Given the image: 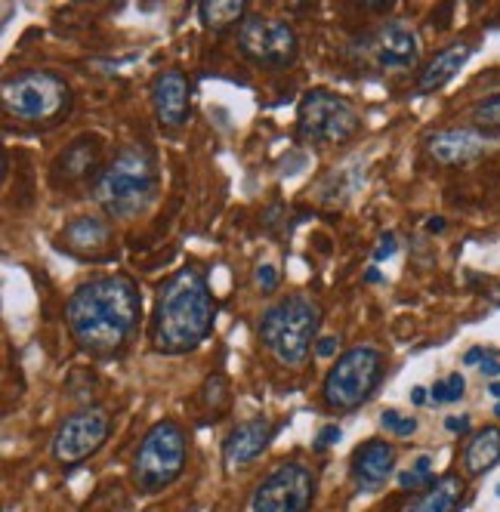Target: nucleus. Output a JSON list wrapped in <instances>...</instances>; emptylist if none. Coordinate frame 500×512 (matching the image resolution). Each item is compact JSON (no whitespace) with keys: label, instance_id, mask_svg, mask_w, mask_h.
Wrapping results in <instances>:
<instances>
[{"label":"nucleus","instance_id":"obj_18","mask_svg":"<svg viewBox=\"0 0 500 512\" xmlns=\"http://www.w3.org/2000/svg\"><path fill=\"white\" fill-rule=\"evenodd\" d=\"M463 491H467V485H463L460 475H442V479H436L433 488H426L408 512H457L460 503H463Z\"/></svg>","mask_w":500,"mask_h":512},{"label":"nucleus","instance_id":"obj_12","mask_svg":"<svg viewBox=\"0 0 500 512\" xmlns=\"http://www.w3.org/2000/svg\"><path fill=\"white\" fill-rule=\"evenodd\" d=\"M362 56L374 62L380 71H399L417 62L420 41L417 31L405 22H383L377 31H371L362 41Z\"/></svg>","mask_w":500,"mask_h":512},{"label":"nucleus","instance_id":"obj_36","mask_svg":"<svg viewBox=\"0 0 500 512\" xmlns=\"http://www.w3.org/2000/svg\"><path fill=\"white\" fill-rule=\"evenodd\" d=\"M426 229H430L433 235L445 232V219H442V216H433V219H426Z\"/></svg>","mask_w":500,"mask_h":512},{"label":"nucleus","instance_id":"obj_9","mask_svg":"<svg viewBox=\"0 0 500 512\" xmlns=\"http://www.w3.org/2000/svg\"><path fill=\"white\" fill-rule=\"evenodd\" d=\"M238 50L263 68H291L300 56V41L284 19L250 13L238 25Z\"/></svg>","mask_w":500,"mask_h":512},{"label":"nucleus","instance_id":"obj_21","mask_svg":"<svg viewBox=\"0 0 500 512\" xmlns=\"http://www.w3.org/2000/svg\"><path fill=\"white\" fill-rule=\"evenodd\" d=\"M247 16L250 13L244 0H204V4H198V19L210 31H226L232 25H241Z\"/></svg>","mask_w":500,"mask_h":512},{"label":"nucleus","instance_id":"obj_37","mask_svg":"<svg viewBox=\"0 0 500 512\" xmlns=\"http://www.w3.org/2000/svg\"><path fill=\"white\" fill-rule=\"evenodd\" d=\"M365 278H368V284H377V281H380V272H377V269H368Z\"/></svg>","mask_w":500,"mask_h":512},{"label":"nucleus","instance_id":"obj_22","mask_svg":"<svg viewBox=\"0 0 500 512\" xmlns=\"http://www.w3.org/2000/svg\"><path fill=\"white\" fill-rule=\"evenodd\" d=\"M96 161H99V142L90 136H81L65 149V155L59 158V167L65 170L68 179H84L93 173Z\"/></svg>","mask_w":500,"mask_h":512},{"label":"nucleus","instance_id":"obj_26","mask_svg":"<svg viewBox=\"0 0 500 512\" xmlns=\"http://www.w3.org/2000/svg\"><path fill=\"white\" fill-rule=\"evenodd\" d=\"M473 121L479 127H488V130H500V96H491V99H482L476 108H473Z\"/></svg>","mask_w":500,"mask_h":512},{"label":"nucleus","instance_id":"obj_32","mask_svg":"<svg viewBox=\"0 0 500 512\" xmlns=\"http://www.w3.org/2000/svg\"><path fill=\"white\" fill-rule=\"evenodd\" d=\"M479 371H482L485 377H497V374H500V358H497V352H488V358L479 364Z\"/></svg>","mask_w":500,"mask_h":512},{"label":"nucleus","instance_id":"obj_31","mask_svg":"<svg viewBox=\"0 0 500 512\" xmlns=\"http://www.w3.org/2000/svg\"><path fill=\"white\" fill-rule=\"evenodd\" d=\"M340 349V337H318L315 340V355L318 358H331Z\"/></svg>","mask_w":500,"mask_h":512},{"label":"nucleus","instance_id":"obj_2","mask_svg":"<svg viewBox=\"0 0 500 512\" xmlns=\"http://www.w3.org/2000/svg\"><path fill=\"white\" fill-rule=\"evenodd\" d=\"M213 318H217V303L210 297L207 278L195 266H183L158 287L152 346L164 355H186L210 337Z\"/></svg>","mask_w":500,"mask_h":512},{"label":"nucleus","instance_id":"obj_13","mask_svg":"<svg viewBox=\"0 0 500 512\" xmlns=\"http://www.w3.org/2000/svg\"><path fill=\"white\" fill-rule=\"evenodd\" d=\"M349 472L359 491H380L389 482V475L396 472V448L386 438H368L365 445L355 448Z\"/></svg>","mask_w":500,"mask_h":512},{"label":"nucleus","instance_id":"obj_28","mask_svg":"<svg viewBox=\"0 0 500 512\" xmlns=\"http://www.w3.org/2000/svg\"><path fill=\"white\" fill-rule=\"evenodd\" d=\"M278 284H281L278 269H275V266H269V263H263V266L257 269V287L263 290V294H275Z\"/></svg>","mask_w":500,"mask_h":512},{"label":"nucleus","instance_id":"obj_5","mask_svg":"<svg viewBox=\"0 0 500 512\" xmlns=\"http://www.w3.org/2000/svg\"><path fill=\"white\" fill-rule=\"evenodd\" d=\"M186 432L180 423L173 420H161L155 423L142 442L136 448L130 475H133V485L142 494H158L164 488H170L176 479L183 475L186 469Z\"/></svg>","mask_w":500,"mask_h":512},{"label":"nucleus","instance_id":"obj_3","mask_svg":"<svg viewBox=\"0 0 500 512\" xmlns=\"http://www.w3.org/2000/svg\"><path fill=\"white\" fill-rule=\"evenodd\" d=\"M158 195V167L146 145H127L96 176V201L115 219L146 213Z\"/></svg>","mask_w":500,"mask_h":512},{"label":"nucleus","instance_id":"obj_25","mask_svg":"<svg viewBox=\"0 0 500 512\" xmlns=\"http://www.w3.org/2000/svg\"><path fill=\"white\" fill-rule=\"evenodd\" d=\"M463 392H467V380H463V374H448L445 380H436L430 395L436 405H451V401H460Z\"/></svg>","mask_w":500,"mask_h":512},{"label":"nucleus","instance_id":"obj_6","mask_svg":"<svg viewBox=\"0 0 500 512\" xmlns=\"http://www.w3.org/2000/svg\"><path fill=\"white\" fill-rule=\"evenodd\" d=\"M383 380V355L374 346H352L346 349L334 368L325 377L321 386V398H325V408L346 414L362 408L365 401L377 392Z\"/></svg>","mask_w":500,"mask_h":512},{"label":"nucleus","instance_id":"obj_20","mask_svg":"<svg viewBox=\"0 0 500 512\" xmlns=\"http://www.w3.org/2000/svg\"><path fill=\"white\" fill-rule=\"evenodd\" d=\"M65 241L75 250H99L112 241V229L99 216H78L65 226Z\"/></svg>","mask_w":500,"mask_h":512},{"label":"nucleus","instance_id":"obj_11","mask_svg":"<svg viewBox=\"0 0 500 512\" xmlns=\"http://www.w3.org/2000/svg\"><path fill=\"white\" fill-rule=\"evenodd\" d=\"M109 432H112L109 414H105L102 408H81V411L68 414L59 423L50 451H53L56 463L78 466V463H84L87 457H93L105 445Z\"/></svg>","mask_w":500,"mask_h":512},{"label":"nucleus","instance_id":"obj_8","mask_svg":"<svg viewBox=\"0 0 500 512\" xmlns=\"http://www.w3.org/2000/svg\"><path fill=\"white\" fill-rule=\"evenodd\" d=\"M71 90L50 71H22L4 81V112L19 121H53L68 108Z\"/></svg>","mask_w":500,"mask_h":512},{"label":"nucleus","instance_id":"obj_17","mask_svg":"<svg viewBox=\"0 0 500 512\" xmlns=\"http://www.w3.org/2000/svg\"><path fill=\"white\" fill-rule=\"evenodd\" d=\"M473 56V47L467 44V41H457V44H451V47H445V50H439L433 59H430V65H426L423 71H420V78H417V93H436V90H442L457 71L467 65V59Z\"/></svg>","mask_w":500,"mask_h":512},{"label":"nucleus","instance_id":"obj_10","mask_svg":"<svg viewBox=\"0 0 500 512\" xmlns=\"http://www.w3.org/2000/svg\"><path fill=\"white\" fill-rule=\"evenodd\" d=\"M315 488V472L306 463H281L257 485L250 512H309Z\"/></svg>","mask_w":500,"mask_h":512},{"label":"nucleus","instance_id":"obj_39","mask_svg":"<svg viewBox=\"0 0 500 512\" xmlns=\"http://www.w3.org/2000/svg\"><path fill=\"white\" fill-rule=\"evenodd\" d=\"M494 414H497V417H500V405H494Z\"/></svg>","mask_w":500,"mask_h":512},{"label":"nucleus","instance_id":"obj_23","mask_svg":"<svg viewBox=\"0 0 500 512\" xmlns=\"http://www.w3.org/2000/svg\"><path fill=\"white\" fill-rule=\"evenodd\" d=\"M399 485L405 488V491H426V488H433L436 485V472H433V457L430 454H420L417 460H414V466L411 469H405L402 475H399Z\"/></svg>","mask_w":500,"mask_h":512},{"label":"nucleus","instance_id":"obj_30","mask_svg":"<svg viewBox=\"0 0 500 512\" xmlns=\"http://www.w3.org/2000/svg\"><path fill=\"white\" fill-rule=\"evenodd\" d=\"M340 438H343V432H340L337 426H328V429H321V432H318V438H315V448H318V451H325L328 445H337Z\"/></svg>","mask_w":500,"mask_h":512},{"label":"nucleus","instance_id":"obj_35","mask_svg":"<svg viewBox=\"0 0 500 512\" xmlns=\"http://www.w3.org/2000/svg\"><path fill=\"white\" fill-rule=\"evenodd\" d=\"M426 395H430V392H426L423 386H414V389H411V401H414L417 408H423L426 401H430V398H426Z\"/></svg>","mask_w":500,"mask_h":512},{"label":"nucleus","instance_id":"obj_29","mask_svg":"<svg viewBox=\"0 0 500 512\" xmlns=\"http://www.w3.org/2000/svg\"><path fill=\"white\" fill-rule=\"evenodd\" d=\"M396 247H399L396 235H392V232L380 235V241H377V250H374V260H377V263L389 260V256H392V253H396Z\"/></svg>","mask_w":500,"mask_h":512},{"label":"nucleus","instance_id":"obj_15","mask_svg":"<svg viewBox=\"0 0 500 512\" xmlns=\"http://www.w3.org/2000/svg\"><path fill=\"white\" fill-rule=\"evenodd\" d=\"M430 158L445 164V167H457V164H470L476 161L485 149H488V139L479 130L470 127H454V130H442L436 136H430Z\"/></svg>","mask_w":500,"mask_h":512},{"label":"nucleus","instance_id":"obj_4","mask_svg":"<svg viewBox=\"0 0 500 512\" xmlns=\"http://www.w3.org/2000/svg\"><path fill=\"white\" fill-rule=\"evenodd\" d=\"M321 309L309 297H288L269 306L260 318V340L281 364H303L315 349Z\"/></svg>","mask_w":500,"mask_h":512},{"label":"nucleus","instance_id":"obj_27","mask_svg":"<svg viewBox=\"0 0 500 512\" xmlns=\"http://www.w3.org/2000/svg\"><path fill=\"white\" fill-rule=\"evenodd\" d=\"M380 423H383V429H386V432L399 435V438H408V435H414V432H417V420H414V417H405V414L392 411V408L380 414Z\"/></svg>","mask_w":500,"mask_h":512},{"label":"nucleus","instance_id":"obj_24","mask_svg":"<svg viewBox=\"0 0 500 512\" xmlns=\"http://www.w3.org/2000/svg\"><path fill=\"white\" fill-rule=\"evenodd\" d=\"M201 398H204L207 408H213V414L226 411V405H229V383H226V377L223 374H210L204 389H201Z\"/></svg>","mask_w":500,"mask_h":512},{"label":"nucleus","instance_id":"obj_1","mask_svg":"<svg viewBox=\"0 0 500 512\" xmlns=\"http://www.w3.org/2000/svg\"><path fill=\"white\" fill-rule=\"evenodd\" d=\"M65 321L75 343L96 355L109 358L121 352L139 324V287L127 275L93 278L71 294Z\"/></svg>","mask_w":500,"mask_h":512},{"label":"nucleus","instance_id":"obj_16","mask_svg":"<svg viewBox=\"0 0 500 512\" xmlns=\"http://www.w3.org/2000/svg\"><path fill=\"white\" fill-rule=\"evenodd\" d=\"M272 442V423L266 417H254L241 426H235L226 442H223V460L229 469L244 466V463H254Z\"/></svg>","mask_w":500,"mask_h":512},{"label":"nucleus","instance_id":"obj_33","mask_svg":"<svg viewBox=\"0 0 500 512\" xmlns=\"http://www.w3.org/2000/svg\"><path fill=\"white\" fill-rule=\"evenodd\" d=\"M445 426H448V432L463 435V432H470V417H467V414H463V417H448Z\"/></svg>","mask_w":500,"mask_h":512},{"label":"nucleus","instance_id":"obj_14","mask_svg":"<svg viewBox=\"0 0 500 512\" xmlns=\"http://www.w3.org/2000/svg\"><path fill=\"white\" fill-rule=\"evenodd\" d=\"M155 118L167 130H180L189 121V78L180 68H167L152 84Z\"/></svg>","mask_w":500,"mask_h":512},{"label":"nucleus","instance_id":"obj_34","mask_svg":"<svg viewBox=\"0 0 500 512\" xmlns=\"http://www.w3.org/2000/svg\"><path fill=\"white\" fill-rule=\"evenodd\" d=\"M488 352H491V349H482V346H476V349H470L467 355H463V364H467V368H473V364H482V361L488 358Z\"/></svg>","mask_w":500,"mask_h":512},{"label":"nucleus","instance_id":"obj_38","mask_svg":"<svg viewBox=\"0 0 500 512\" xmlns=\"http://www.w3.org/2000/svg\"><path fill=\"white\" fill-rule=\"evenodd\" d=\"M488 395L500 398V383H488Z\"/></svg>","mask_w":500,"mask_h":512},{"label":"nucleus","instance_id":"obj_40","mask_svg":"<svg viewBox=\"0 0 500 512\" xmlns=\"http://www.w3.org/2000/svg\"><path fill=\"white\" fill-rule=\"evenodd\" d=\"M497 497H500V485H497Z\"/></svg>","mask_w":500,"mask_h":512},{"label":"nucleus","instance_id":"obj_7","mask_svg":"<svg viewBox=\"0 0 500 512\" xmlns=\"http://www.w3.org/2000/svg\"><path fill=\"white\" fill-rule=\"evenodd\" d=\"M362 127L355 105L334 90L315 87L297 105V133L309 145H343Z\"/></svg>","mask_w":500,"mask_h":512},{"label":"nucleus","instance_id":"obj_19","mask_svg":"<svg viewBox=\"0 0 500 512\" xmlns=\"http://www.w3.org/2000/svg\"><path fill=\"white\" fill-rule=\"evenodd\" d=\"M497 460H500V426H485L463 448V469H467V475H485Z\"/></svg>","mask_w":500,"mask_h":512}]
</instances>
